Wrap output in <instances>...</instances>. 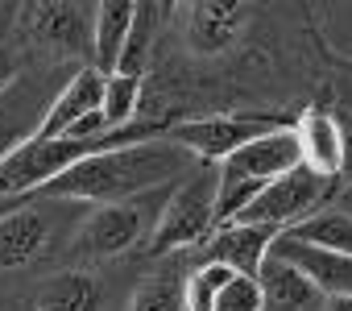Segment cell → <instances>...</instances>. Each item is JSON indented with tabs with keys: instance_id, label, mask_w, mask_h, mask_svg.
<instances>
[{
	"instance_id": "1",
	"label": "cell",
	"mask_w": 352,
	"mask_h": 311,
	"mask_svg": "<svg viewBox=\"0 0 352 311\" xmlns=\"http://www.w3.org/2000/svg\"><path fill=\"white\" fill-rule=\"evenodd\" d=\"M199 162L187 149H179L174 141L157 137V141H141V145H120V149H104L91 153L79 167H71L67 175H58L54 183H46L42 191H34L30 200H67V204H120L133 200L141 191L179 183L195 171Z\"/></svg>"
},
{
	"instance_id": "2",
	"label": "cell",
	"mask_w": 352,
	"mask_h": 311,
	"mask_svg": "<svg viewBox=\"0 0 352 311\" xmlns=\"http://www.w3.org/2000/svg\"><path fill=\"white\" fill-rule=\"evenodd\" d=\"M216 187H220V171L212 162H199L187 179L174 183L157 228L145 241L149 257H170L183 249H199L212 233H216Z\"/></svg>"
},
{
	"instance_id": "3",
	"label": "cell",
	"mask_w": 352,
	"mask_h": 311,
	"mask_svg": "<svg viewBox=\"0 0 352 311\" xmlns=\"http://www.w3.org/2000/svg\"><path fill=\"white\" fill-rule=\"evenodd\" d=\"M174 183L166 187H153V191H141L133 200H120V204H100L83 216V224L75 228V253L79 257H120L137 245L149 241V233L157 228V216L170 200Z\"/></svg>"
},
{
	"instance_id": "4",
	"label": "cell",
	"mask_w": 352,
	"mask_h": 311,
	"mask_svg": "<svg viewBox=\"0 0 352 311\" xmlns=\"http://www.w3.org/2000/svg\"><path fill=\"white\" fill-rule=\"evenodd\" d=\"M87 204L67 200H21L0 204V270H17L25 261H38L58 237H75L83 224Z\"/></svg>"
},
{
	"instance_id": "5",
	"label": "cell",
	"mask_w": 352,
	"mask_h": 311,
	"mask_svg": "<svg viewBox=\"0 0 352 311\" xmlns=\"http://www.w3.org/2000/svg\"><path fill=\"white\" fill-rule=\"evenodd\" d=\"M75 75V67L50 63V67H34V71H17V79L0 92V162L13 158L21 145H30L54 104V96L63 92V83Z\"/></svg>"
},
{
	"instance_id": "6",
	"label": "cell",
	"mask_w": 352,
	"mask_h": 311,
	"mask_svg": "<svg viewBox=\"0 0 352 311\" xmlns=\"http://www.w3.org/2000/svg\"><path fill=\"white\" fill-rule=\"evenodd\" d=\"M336 195V183L331 179H319L302 167H294L290 175L265 183L228 224H253V228H274V233H286L294 224H302L307 216H315L319 208H327V200Z\"/></svg>"
},
{
	"instance_id": "7",
	"label": "cell",
	"mask_w": 352,
	"mask_h": 311,
	"mask_svg": "<svg viewBox=\"0 0 352 311\" xmlns=\"http://www.w3.org/2000/svg\"><path fill=\"white\" fill-rule=\"evenodd\" d=\"M290 120L282 116H261V112H216V116H195V120H179L166 129V141H174L179 149H187L195 162H212L220 167L224 158L241 145H249L253 137L270 133V129H282Z\"/></svg>"
},
{
	"instance_id": "8",
	"label": "cell",
	"mask_w": 352,
	"mask_h": 311,
	"mask_svg": "<svg viewBox=\"0 0 352 311\" xmlns=\"http://www.w3.org/2000/svg\"><path fill=\"white\" fill-rule=\"evenodd\" d=\"M290 129L298 141V167L336 183L344 175V133H340L336 112H327L323 104H307L290 120Z\"/></svg>"
},
{
	"instance_id": "9",
	"label": "cell",
	"mask_w": 352,
	"mask_h": 311,
	"mask_svg": "<svg viewBox=\"0 0 352 311\" xmlns=\"http://www.w3.org/2000/svg\"><path fill=\"white\" fill-rule=\"evenodd\" d=\"M274 228H253V224H220L204 245H199V253H204V261H216V266H224V270H232V274H241V278H257L261 274V266H265V257H270V249H274Z\"/></svg>"
},
{
	"instance_id": "10",
	"label": "cell",
	"mask_w": 352,
	"mask_h": 311,
	"mask_svg": "<svg viewBox=\"0 0 352 311\" xmlns=\"http://www.w3.org/2000/svg\"><path fill=\"white\" fill-rule=\"evenodd\" d=\"M100 100H104V75H100L91 63L75 67V75H71V79L63 83V92L54 96V104H50V112H46V120H42V129H38L34 141L67 137L79 120H87L91 112H100Z\"/></svg>"
},
{
	"instance_id": "11",
	"label": "cell",
	"mask_w": 352,
	"mask_h": 311,
	"mask_svg": "<svg viewBox=\"0 0 352 311\" xmlns=\"http://www.w3.org/2000/svg\"><path fill=\"white\" fill-rule=\"evenodd\" d=\"M270 257L294 266L319 294H352V257L344 253H327V249H315V245H302L278 233Z\"/></svg>"
},
{
	"instance_id": "12",
	"label": "cell",
	"mask_w": 352,
	"mask_h": 311,
	"mask_svg": "<svg viewBox=\"0 0 352 311\" xmlns=\"http://www.w3.org/2000/svg\"><path fill=\"white\" fill-rule=\"evenodd\" d=\"M25 30L54 54L91 50V13L79 5H34L25 9Z\"/></svg>"
},
{
	"instance_id": "13",
	"label": "cell",
	"mask_w": 352,
	"mask_h": 311,
	"mask_svg": "<svg viewBox=\"0 0 352 311\" xmlns=\"http://www.w3.org/2000/svg\"><path fill=\"white\" fill-rule=\"evenodd\" d=\"M183 25H187V46L195 54H220L245 30V9L241 5H191L183 9Z\"/></svg>"
},
{
	"instance_id": "14",
	"label": "cell",
	"mask_w": 352,
	"mask_h": 311,
	"mask_svg": "<svg viewBox=\"0 0 352 311\" xmlns=\"http://www.w3.org/2000/svg\"><path fill=\"white\" fill-rule=\"evenodd\" d=\"M257 286H261V311H319L323 307V294L294 266L278 257H265Z\"/></svg>"
},
{
	"instance_id": "15",
	"label": "cell",
	"mask_w": 352,
	"mask_h": 311,
	"mask_svg": "<svg viewBox=\"0 0 352 311\" xmlns=\"http://www.w3.org/2000/svg\"><path fill=\"white\" fill-rule=\"evenodd\" d=\"M100 303H104V286L87 270L50 274L34 294V311H100Z\"/></svg>"
},
{
	"instance_id": "16",
	"label": "cell",
	"mask_w": 352,
	"mask_h": 311,
	"mask_svg": "<svg viewBox=\"0 0 352 311\" xmlns=\"http://www.w3.org/2000/svg\"><path fill=\"white\" fill-rule=\"evenodd\" d=\"M162 17H166V9H157V5H133V21H129V34H124V46H120V58H116L112 75L145 79V67L153 58V42H157Z\"/></svg>"
},
{
	"instance_id": "17",
	"label": "cell",
	"mask_w": 352,
	"mask_h": 311,
	"mask_svg": "<svg viewBox=\"0 0 352 311\" xmlns=\"http://www.w3.org/2000/svg\"><path fill=\"white\" fill-rule=\"evenodd\" d=\"M129 21H133V5H120V0H108V5H100L91 13V67L100 75H112L116 71V58H120Z\"/></svg>"
},
{
	"instance_id": "18",
	"label": "cell",
	"mask_w": 352,
	"mask_h": 311,
	"mask_svg": "<svg viewBox=\"0 0 352 311\" xmlns=\"http://www.w3.org/2000/svg\"><path fill=\"white\" fill-rule=\"evenodd\" d=\"M282 237L302 241V245H315V249H327V253L352 257V216H344L340 208H319L315 216H307L302 224L286 228Z\"/></svg>"
},
{
	"instance_id": "19",
	"label": "cell",
	"mask_w": 352,
	"mask_h": 311,
	"mask_svg": "<svg viewBox=\"0 0 352 311\" xmlns=\"http://www.w3.org/2000/svg\"><path fill=\"white\" fill-rule=\"evenodd\" d=\"M183 270H153L137 282L129 311H187L183 307Z\"/></svg>"
},
{
	"instance_id": "20",
	"label": "cell",
	"mask_w": 352,
	"mask_h": 311,
	"mask_svg": "<svg viewBox=\"0 0 352 311\" xmlns=\"http://www.w3.org/2000/svg\"><path fill=\"white\" fill-rule=\"evenodd\" d=\"M141 108V79L129 75H104V100H100V116L108 129H129L137 120Z\"/></svg>"
},
{
	"instance_id": "21",
	"label": "cell",
	"mask_w": 352,
	"mask_h": 311,
	"mask_svg": "<svg viewBox=\"0 0 352 311\" xmlns=\"http://www.w3.org/2000/svg\"><path fill=\"white\" fill-rule=\"evenodd\" d=\"M232 278V270L216 266V261H199L195 270H187L183 278V307L187 311H212L216 307V294L224 290V282Z\"/></svg>"
},
{
	"instance_id": "22",
	"label": "cell",
	"mask_w": 352,
	"mask_h": 311,
	"mask_svg": "<svg viewBox=\"0 0 352 311\" xmlns=\"http://www.w3.org/2000/svg\"><path fill=\"white\" fill-rule=\"evenodd\" d=\"M212 311H261V286H257V278L232 274L224 282V290L216 294V307Z\"/></svg>"
},
{
	"instance_id": "23",
	"label": "cell",
	"mask_w": 352,
	"mask_h": 311,
	"mask_svg": "<svg viewBox=\"0 0 352 311\" xmlns=\"http://www.w3.org/2000/svg\"><path fill=\"white\" fill-rule=\"evenodd\" d=\"M17 71H21V67H17V54H13L9 46H0V92L17 79Z\"/></svg>"
},
{
	"instance_id": "24",
	"label": "cell",
	"mask_w": 352,
	"mask_h": 311,
	"mask_svg": "<svg viewBox=\"0 0 352 311\" xmlns=\"http://www.w3.org/2000/svg\"><path fill=\"white\" fill-rule=\"evenodd\" d=\"M319 311H352V294H323Z\"/></svg>"
},
{
	"instance_id": "25",
	"label": "cell",
	"mask_w": 352,
	"mask_h": 311,
	"mask_svg": "<svg viewBox=\"0 0 352 311\" xmlns=\"http://www.w3.org/2000/svg\"><path fill=\"white\" fill-rule=\"evenodd\" d=\"M336 208H340L344 216H352V183H348L344 191H336Z\"/></svg>"
}]
</instances>
